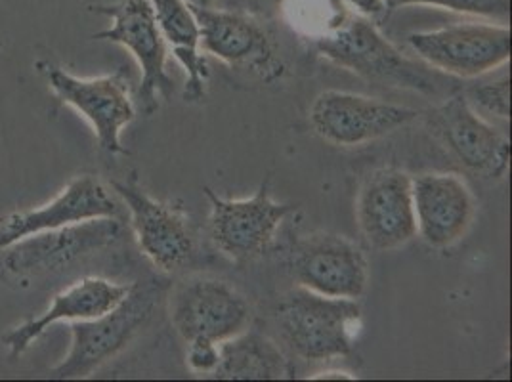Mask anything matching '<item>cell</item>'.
Instances as JSON below:
<instances>
[{
	"label": "cell",
	"instance_id": "obj_1",
	"mask_svg": "<svg viewBox=\"0 0 512 382\" xmlns=\"http://www.w3.org/2000/svg\"><path fill=\"white\" fill-rule=\"evenodd\" d=\"M316 50L323 58L367 81L428 96H440L444 90V81H440L438 73L407 58L363 14L344 16L337 27L316 39Z\"/></svg>",
	"mask_w": 512,
	"mask_h": 382
},
{
	"label": "cell",
	"instance_id": "obj_2",
	"mask_svg": "<svg viewBox=\"0 0 512 382\" xmlns=\"http://www.w3.org/2000/svg\"><path fill=\"white\" fill-rule=\"evenodd\" d=\"M279 333L295 356L327 361L350 356L362 321L358 300L331 298L297 287L276 310Z\"/></svg>",
	"mask_w": 512,
	"mask_h": 382
},
{
	"label": "cell",
	"instance_id": "obj_3",
	"mask_svg": "<svg viewBox=\"0 0 512 382\" xmlns=\"http://www.w3.org/2000/svg\"><path fill=\"white\" fill-rule=\"evenodd\" d=\"M157 295L134 285L127 298L104 316L71 323V348L52 371V379H86L106 361L123 352L150 321Z\"/></svg>",
	"mask_w": 512,
	"mask_h": 382
},
{
	"label": "cell",
	"instance_id": "obj_4",
	"mask_svg": "<svg viewBox=\"0 0 512 382\" xmlns=\"http://www.w3.org/2000/svg\"><path fill=\"white\" fill-rule=\"evenodd\" d=\"M407 43L428 67L461 79L482 77L511 60V29L501 23H455L411 33Z\"/></svg>",
	"mask_w": 512,
	"mask_h": 382
},
{
	"label": "cell",
	"instance_id": "obj_5",
	"mask_svg": "<svg viewBox=\"0 0 512 382\" xmlns=\"http://www.w3.org/2000/svg\"><path fill=\"white\" fill-rule=\"evenodd\" d=\"M94 12L109 16L113 25L94 33L92 39L121 44L136 58L142 71L138 98L142 111L151 115L159 109L157 98L169 100L174 92V83L167 73L169 48L155 20L151 0H119L94 6Z\"/></svg>",
	"mask_w": 512,
	"mask_h": 382
},
{
	"label": "cell",
	"instance_id": "obj_6",
	"mask_svg": "<svg viewBox=\"0 0 512 382\" xmlns=\"http://www.w3.org/2000/svg\"><path fill=\"white\" fill-rule=\"evenodd\" d=\"M211 203L209 235L214 247L234 262H249L264 255L281 222L293 213V205L278 203L270 195V178H266L249 199H224L205 188Z\"/></svg>",
	"mask_w": 512,
	"mask_h": 382
},
{
	"label": "cell",
	"instance_id": "obj_7",
	"mask_svg": "<svg viewBox=\"0 0 512 382\" xmlns=\"http://www.w3.org/2000/svg\"><path fill=\"white\" fill-rule=\"evenodd\" d=\"M427 127L432 136L470 172L503 178L511 161V142L484 121L465 94H449L444 104L430 109Z\"/></svg>",
	"mask_w": 512,
	"mask_h": 382
},
{
	"label": "cell",
	"instance_id": "obj_8",
	"mask_svg": "<svg viewBox=\"0 0 512 382\" xmlns=\"http://www.w3.org/2000/svg\"><path fill=\"white\" fill-rule=\"evenodd\" d=\"M419 117L413 107L398 106L352 92L325 90L314 100L308 121L325 142L354 148L384 138Z\"/></svg>",
	"mask_w": 512,
	"mask_h": 382
},
{
	"label": "cell",
	"instance_id": "obj_9",
	"mask_svg": "<svg viewBox=\"0 0 512 382\" xmlns=\"http://www.w3.org/2000/svg\"><path fill=\"white\" fill-rule=\"evenodd\" d=\"M287 266L299 287L323 297L358 300L369 281V266L362 249L342 235L302 237L293 245Z\"/></svg>",
	"mask_w": 512,
	"mask_h": 382
},
{
	"label": "cell",
	"instance_id": "obj_10",
	"mask_svg": "<svg viewBox=\"0 0 512 382\" xmlns=\"http://www.w3.org/2000/svg\"><path fill=\"white\" fill-rule=\"evenodd\" d=\"M123 232L119 218H94L56 230L27 235L10 245L4 266L18 277L60 272L75 260L113 245Z\"/></svg>",
	"mask_w": 512,
	"mask_h": 382
},
{
	"label": "cell",
	"instance_id": "obj_11",
	"mask_svg": "<svg viewBox=\"0 0 512 382\" xmlns=\"http://www.w3.org/2000/svg\"><path fill=\"white\" fill-rule=\"evenodd\" d=\"M171 318L180 337L224 342L247 329V298L222 279L197 277L184 283L171 302Z\"/></svg>",
	"mask_w": 512,
	"mask_h": 382
},
{
	"label": "cell",
	"instance_id": "obj_12",
	"mask_svg": "<svg viewBox=\"0 0 512 382\" xmlns=\"http://www.w3.org/2000/svg\"><path fill=\"white\" fill-rule=\"evenodd\" d=\"M48 85L64 104L75 107L92 125L100 148L113 155L127 153L121 144V132L134 121L136 107L123 73L79 79L60 67H52Z\"/></svg>",
	"mask_w": 512,
	"mask_h": 382
},
{
	"label": "cell",
	"instance_id": "obj_13",
	"mask_svg": "<svg viewBox=\"0 0 512 382\" xmlns=\"http://www.w3.org/2000/svg\"><path fill=\"white\" fill-rule=\"evenodd\" d=\"M94 218H121V203L96 176H77L50 203L0 218V251L44 230H56Z\"/></svg>",
	"mask_w": 512,
	"mask_h": 382
},
{
	"label": "cell",
	"instance_id": "obj_14",
	"mask_svg": "<svg viewBox=\"0 0 512 382\" xmlns=\"http://www.w3.org/2000/svg\"><path fill=\"white\" fill-rule=\"evenodd\" d=\"M356 218L365 241L377 251L404 247L417 237L411 176L398 169L375 170L356 203Z\"/></svg>",
	"mask_w": 512,
	"mask_h": 382
},
{
	"label": "cell",
	"instance_id": "obj_15",
	"mask_svg": "<svg viewBox=\"0 0 512 382\" xmlns=\"http://www.w3.org/2000/svg\"><path fill=\"white\" fill-rule=\"evenodd\" d=\"M190 6L199 23L201 48L205 52L224 64L253 71L262 79L278 77L281 67L276 46L262 23L241 12Z\"/></svg>",
	"mask_w": 512,
	"mask_h": 382
},
{
	"label": "cell",
	"instance_id": "obj_16",
	"mask_svg": "<svg viewBox=\"0 0 512 382\" xmlns=\"http://www.w3.org/2000/svg\"><path fill=\"white\" fill-rule=\"evenodd\" d=\"M130 213L138 247L163 272H174L193 253L190 220L182 209L153 199L134 180L113 182Z\"/></svg>",
	"mask_w": 512,
	"mask_h": 382
},
{
	"label": "cell",
	"instance_id": "obj_17",
	"mask_svg": "<svg viewBox=\"0 0 512 382\" xmlns=\"http://www.w3.org/2000/svg\"><path fill=\"white\" fill-rule=\"evenodd\" d=\"M417 235L434 249L459 243L472 226L476 199L457 174L428 172L411 178Z\"/></svg>",
	"mask_w": 512,
	"mask_h": 382
},
{
	"label": "cell",
	"instance_id": "obj_18",
	"mask_svg": "<svg viewBox=\"0 0 512 382\" xmlns=\"http://www.w3.org/2000/svg\"><path fill=\"white\" fill-rule=\"evenodd\" d=\"M132 287L134 285L113 283L104 277H85L52 298V304L44 314L8 331L2 337V342L10 350V356L18 358L50 325L58 321L73 323L100 318L117 308L132 291Z\"/></svg>",
	"mask_w": 512,
	"mask_h": 382
},
{
	"label": "cell",
	"instance_id": "obj_19",
	"mask_svg": "<svg viewBox=\"0 0 512 382\" xmlns=\"http://www.w3.org/2000/svg\"><path fill=\"white\" fill-rule=\"evenodd\" d=\"M161 35L171 48L172 56L186 69V86L182 98L201 102L207 94L209 67L201 56V31L188 0H151Z\"/></svg>",
	"mask_w": 512,
	"mask_h": 382
},
{
	"label": "cell",
	"instance_id": "obj_20",
	"mask_svg": "<svg viewBox=\"0 0 512 382\" xmlns=\"http://www.w3.org/2000/svg\"><path fill=\"white\" fill-rule=\"evenodd\" d=\"M220 361L211 377L220 381H279L291 377V365L274 340L258 331H241L218 344Z\"/></svg>",
	"mask_w": 512,
	"mask_h": 382
},
{
	"label": "cell",
	"instance_id": "obj_21",
	"mask_svg": "<svg viewBox=\"0 0 512 382\" xmlns=\"http://www.w3.org/2000/svg\"><path fill=\"white\" fill-rule=\"evenodd\" d=\"M383 4L384 10H398L404 6H434L457 14L486 18L501 25L511 22V0H383Z\"/></svg>",
	"mask_w": 512,
	"mask_h": 382
},
{
	"label": "cell",
	"instance_id": "obj_22",
	"mask_svg": "<svg viewBox=\"0 0 512 382\" xmlns=\"http://www.w3.org/2000/svg\"><path fill=\"white\" fill-rule=\"evenodd\" d=\"M476 106L501 119H511V79L476 85L470 88L469 98Z\"/></svg>",
	"mask_w": 512,
	"mask_h": 382
},
{
	"label": "cell",
	"instance_id": "obj_23",
	"mask_svg": "<svg viewBox=\"0 0 512 382\" xmlns=\"http://www.w3.org/2000/svg\"><path fill=\"white\" fill-rule=\"evenodd\" d=\"M220 342L209 339L188 340V365L193 373L211 375L220 361Z\"/></svg>",
	"mask_w": 512,
	"mask_h": 382
},
{
	"label": "cell",
	"instance_id": "obj_24",
	"mask_svg": "<svg viewBox=\"0 0 512 382\" xmlns=\"http://www.w3.org/2000/svg\"><path fill=\"white\" fill-rule=\"evenodd\" d=\"M350 6H354L363 16H377L384 12L383 0H346Z\"/></svg>",
	"mask_w": 512,
	"mask_h": 382
},
{
	"label": "cell",
	"instance_id": "obj_25",
	"mask_svg": "<svg viewBox=\"0 0 512 382\" xmlns=\"http://www.w3.org/2000/svg\"><path fill=\"white\" fill-rule=\"evenodd\" d=\"M312 379H354V377H350V375H346V373H321L318 377H312Z\"/></svg>",
	"mask_w": 512,
	"mask_h": 382
},
{
	"label": "cell",
	"instance_id": "obj_26",
	"mask_svg": "<svg viewBox=\"0 0 512 382\" xmlns=\"http://www.w3.org/2000/svg\"><path fill=\"white\" fill-rule=\"evenodd\" d=\"M188 2L195 6H213L214 0H188Z\"/></svg>",
	"mask_w": 512,
	"mask_h": 382
}]
</instances>
